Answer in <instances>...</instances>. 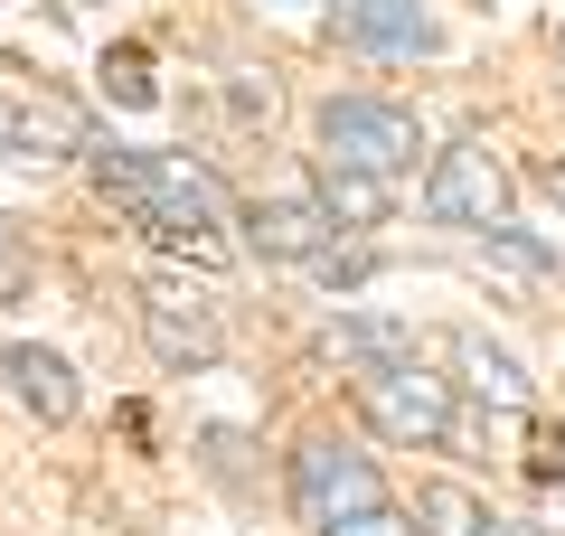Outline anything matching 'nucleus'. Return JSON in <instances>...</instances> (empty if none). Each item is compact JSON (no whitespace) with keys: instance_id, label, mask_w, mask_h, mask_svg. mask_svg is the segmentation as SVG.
<instances>
[{"instance_id":"4be33fe9","label":"nucleus","mask_w":565,"mask_h":536,"mask_svg":"<svg viewBox=\"0 0 565 536\" xmlns=\"http://www.w3.org/2000/svg\"><path fill=\"white\" fill-rule=\"evenodd\" d=\"M546 47H556V66H565V20H556V29H546Z\"/></svg>"},{"instance_id":"f8f14e48","label":"nucleus","mask_w":565,"mask_h":536,"mask_svg":"<svg viewBox=\"0 0 565 536\" xmlns=\"http://www.w3.org/2000/svg\"><path fill=\"white\" fill-rule=\"evenodd\" d=\"M85 141H95V122H85L76 104L0 95V160H85Z\"/></svg>"},{"instance_id":"6e6552de","label":"nucleus","mask_w":565,"mask_h":536,"mask_svg":"<svg viewBox=\"0 0 565 536\" xmlns=\"http://www.w3.org/2000/svg\"><path fill=\"white\" fill-rule=\"evenodd\" d=\"M434 357L452 367L462 405H481V415H527V405H537V377H527V357L509 349V339H490L481 320H444V330H434Z\"/></svg>"},{"instance_id":"20e7f679","label":"nucleus","mask_w":565,"mask_h":536,"mask_svg":"<svg viewBox=\"0 0 565 536\" xmlns=\"http://www.w3.org/2000/svg\"><path fill=\"white\" fill-rule=\"evenodd\" d=\"M434 151L424 141V114L396 95H367V85H340V95L311 104V160L321 170H359V179H415V160Z\"/></svg>"},{"instance_id":"aec40b11","label":"nucleus","mask_w":565,"mask_h":536,"mask_svg":"<svg viewBox=\"0 0 565 536\" xmlns=\"http://www.w3.org/2000/svg\"><path fill=\"white\" fill-rule=\"evenodd\" d=\"M226 104H236V122L255 132V122H274V114H282V85H274V76H255V66H236V76H226Z\"/></svg>"},{"instance_id":"423d86ee","label":"nucleus","mask_w":565,"mask_h":536,"mask_svg":"<svg viewBox=\"0 0 565 536\" xmlns=\"http://www.w3.org/2000/svg\"><path fill=\"white\" fill-rule=\"evenodd\" d=\"M141 320V357L161 367V377H217L226 367V301L189 274H151L132 301Z\"/></svg>"},{"instance_id":"9b49d317","label":"nucleus","mask_w":565,"mask_h":536,"mask_svg":"<svg viewBox=\"0 0 565 536\" xmlns=\"http://www.w3.org/2000/svg\"><path fill=\"white\" fill-rule=\"evenodd\" d=\"M0 386H10V405H20L29 424H76L85 415V377H76V357L47 349V339H0Z\"/></svg>"},{"instance_id":"ddd939ff","label":"nucleus","mask_w":565,"mask_h":536,"mask_svg":"<svg viewBox=\"0 0 565 536\" xmlns=\"http://www.w3.org/2000/svg\"><path fill=\"white\" fill-rule=\"evenodd\" d=\"M311 199L330 207L340 236H377V226L396 217V179H359V170H321V160H311Z\"/></svg>"},{"instance_id":"5701e85b","label":"nucleus","mask_w":565,"mask_h":536,"mask_svg":"<svg viewBox=\"0 0 565 536\" xmlns=\"http://www.w3.org/2000/svg\"><path fill=\"white\" fill-rule=\"evenodd\" d=\"M490 536H519V527H509V517H500V527H490Z\"/></svg>"},{"instance_id":"4468645a","label":"nucleus","mask_w":565,"mask_h":536,"mask_svg":"<svg viewBox=\"0 0 565 536\" xmlns=\"http://www.w3.org/2000/svg\"><path fill=\"white\" fill-rule=\"evenodd\" d=\"M500 527V508H490L471 480H415V536H490Z\"/></svg>"},{"instance_id":"f3484780","label":"nucleus","mask_w":565,"mask_h":536,"mask_svg":"<svg viewBox=\"0 0 565 536\" xmlns=\"http://www.w3.org/2000/svg\"><path fill=\"white\" fill-rule=\"evenodd\" d=\"M104 104H122V114H141V104H161V85H151V47H104Z\"/></svg>"},{"instance_id":"dca6fc26","label":"nucleus","mask_w":565,"mask_h":536,"mask_svg":"<svg viewBox=\"0 0 565 536\" xmlns=\"http://www.w3.org/2000/svg\"><path fill=\"white\" fill-rule=\"evenodd\" d=\"M29 292H39V236H29V217L0 207V311H20Z\"/></svg>"},{"instance_id":"a211bd4d","label":"nucleus","mask_w":565,"mask_h":536,"mask_svg":"<svg viewBox=\"0 0 565 536\" xmlns=\"http://www.w3.org/2000/svg\"><path fill=\"white\" fill-rule=\"evenodd\" d=\"M245 452H255V442H245L236 424H199V471H207V480L245 490V480H255V461H245Z\"/></svg>"},{"instance_id":"9d476101","label":"nucleus","mask_w":565,"mask_h":536,"mask_svg":"<svg viewBox=\"0 0 565 536\" xmlns=\"http://www.w3.org/2000/svg\"><path fill=\"white\" fill-rule=\"evenodd\" d=\"M330 29H340V47H359V57H444V10L434 0H330Z\"/></svg>"},{"instance_id":"f257e3e1","label":"nucleus","mask_w":565,"mask_h":536,"mask_svg":"<svg viewBox=\"0 0 565 536\" xmlns=\"http://www.w3.org/2000/svg\"><path fill=\"white\" fill-rule=\"evenodd\" d=\"M95 179V199L132 226L141 245H170L189 264H217L226 255V226H236V199H226V179L189 151H141V141H85L76 160Z\"/></svg>"},{"instance_id":"1a4fd4ad","label":"nucleus","mask_w":565,"mask_h":536,"mask_svg":"<svg viewBox=\"0 0 565 536\" xmlns=\"http://www.w3.org/2000/svg\"><path fill=\"white\" fill-rule=\"evenodd\" d=\"M415 349H434L415 320H396V311H349V301L302 339V357L321 367V377H340V386L367 377V367H396V357H415Z\"/></svg>"},{"instance_id":"7ed1b4c3","label":"nucleus","mask_w":565,"mask_h":536,"mask_svg":"<svg viewBox=\"0 0 565 536\" xmlns=\"http://www.w3.org/2000/svg\"><path fill=\"white\" fill-rule=\"evenodd\" d=\"M349 415H359L367 442L386 452H452L462 442V386H452L444 357H396V367H367L349 377Z\"/></svg>"},{"instance_id":"2eb2a0df","label":"nucleus","mask_w":565,"mask_h":536,"mask_svg":"<svg viewBox=\"0 0 565 536\" xmlns=\"http://www.w3.org/2000/svg\"><path fill=\"white\" fill-rule=\"evenodd\" d=\"M471 245H481V264H500V274H519V282H546V274H556V245H546L537 236V226H519V217H500V226H481V236H471Z\"/></svg>"},{"instance_id":"6ab92c4d","label":"nucleus","mask_w":565,"mask_h":536,"mask_svg":"<svg viewBox=\"0 0 565 536\" xmlns=\"http://www.w3.org/2000/svg\"><path fill=\"white\" fill-rule=\"evenodd\" d=\"M527 480H537V490L565 480V424H546L537 405H527Z\"/></svg>"},{"instance_id":"0eeeda50","label":"nucleus","mask_w":565,"mask_h":536,"mask_svg":"<svg viewBox=\"0 0 565 536\" xmlns=\"http://www.w3.org/2000/svg\"><path fill=\"white\" fill-rule=\"evenodd\" d=\"M236 245H245L255 264L311 274V264L340 245V226H330V207L311 199V189H255V199H236Z\"/></svg>"},{"instance_id":"412c9836","label":"nucleus","mask_w":565,"mask_h":536,"mask_svg":"<svg viewBox=\"0 0 565 536\" xmlns=\"http://www.w3.org/2000/svg\"><path fill=\"white\" fill-rule=\"evenodd\" d=\"M527 189H537V199L556 207V226H565V151H546L537 170H527Z\"/></svg>"},{"instance_id":"39448f33","label":"nucleus","mask_w":565,"mask_h":536,"mask_svg":"<svg viewBox=\"0 0 565 536\" xmlns=\"http://www.w3.org/2000/svg\"><path fill=\"white\" fill-rule=\"evenodd\" d=\"M415 207H424L434 236H481V226L519 217V170L500 160V141H490V132H452V141L424 151Z\"/></svg>"},{"instance_id":"f03ea898","label":"nucleus","mask_w":565,"mask_h":536,"mask_svg":"<svg viewBox=\"0 0 565 536\" xmlns=\"http://www.w3.org/2000/svg\"><path fill=\"white\" fill-rule=\"evenodd\" d=\"M282 490L311 536H415V508L386 490L367 433H349V424H302L282 452Z\"/></svg>"}]
</instances>
